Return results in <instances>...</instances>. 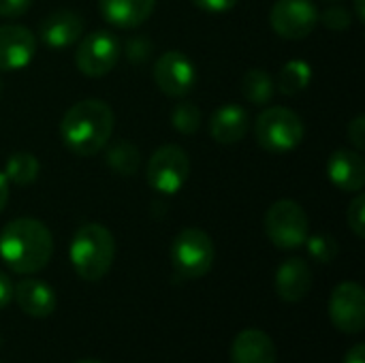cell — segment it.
<instances>
[{
	"instance_id": "obj_6",
	"label": "cell",
	"mask_w": 365,
	"mask_h": 363,
	"mask_svg": "<svg viewBox=\"0 0 365 363\" xmlns=\"http://www.w3.org/2000/svg\"><path fill=\"white\" fill-rule=\"evenodd\" d=\"M265 233L280 250H295L304 246L310 235V220L306 210L293 199H280L265 212Z\"/></svg>"
},
{
	"instance_id": "obj_30",
	"label": "cell",
	"mask_w": 365,
	"mask_h": 363,
	"mask_svg": "<svg viewBox=\"0 0 365 363\" xmlns=\"http://www.w3.org/2000/svg\"><path fill=\"white\" fill-rule=\"evenodd\" d=\"M30 4L32 0H0V17H21Z\"/></svg>"
},
{
	"instance_id": "obj_5",
	"label": "cell",
	"mask_w": 365,
	"mask_h": 363,
	"mask_svg": "<svg viewBox=\"0 0 365 363\" xmlns=\"http://www.w3.org/2000/svg\"><path fill=\"white\" fill-rule=\"evenodd\" d=\"M214 259H216L214 242L203 229L197 227L182 229L171 244L173 270L186 280L203 278L212 270Z\"/></svg>"
},
{
	"instance_id": "obj_11",
	"label": "cell",
	"mask_w": 365,
	"mask_h": 363,
	"mask_svg": "<svg viewBox=\"0 0 365 363\" xmlns=\"http://www.w3.org/2000/svg\"><path fill=\"white\" fill-rule=\"evenodd\" d=\"M154 81L167 96H188L197 83V68L192 60L182 51H165L154 64Z\"/></svg>"
},
{
	"instance_id": "obj_8",
	"label": "cell",
	"mask_w": 365,
	"mask_h": 363,
	"mask_svg": "<svg viewBox=\"0 0 365 363\" xmlns=\"http://www.w3.org/2000/svg\"><path fill=\"white\" fill-rule=\"evenodd\" d=\"M122 53V45L115 34L107 30L90 32L77 41L75 64L86 77H103L118 64Z\"/></svg>"
},
{
	"instance_id": "obj_26",
	"label": "cell",
	"mask_w": 365,
	"mask_h": 363,
	"mask_svg": "<svg viewBox=\"0 0 365 363\" xmlns=\"http://www.w3.org/2000/svg\"><path fill=\"white\" fill-rule=\"evenodd\" d=\"M319 21H323V26L329 28V30L342 32V30L351 28V24H353V13L346 11L344 6L334 4V6H327V9L323 11V15H319Z\"/></svg>"
},
{
	"instance_id": "obj_32",
	"label": "cell",
	"mask_w": 365,
	"mask_h": 363,
	"mask_svg": "<svg viewBox=\"0 0 365 363\" xmlns=\"http://www.w3.org/2000/svg\"><path fill=\"white\" fill-rule=\"evenodd\" d=\"M11 300H13V282L4 272H0V310L6 308Z\"/></svg>"
},
{
	"instance_id": "obj_12",
	"label": "cell",
	"mask_w": 365,
	"mask_h": 363,
	"mask_svg": "<svg viewBox=\"0 0 365 363\" xmlns=\"http://www.w3.org/2000/svg\"><path fill=\"white\" fill-rule=\"evenodd\" d=\"M36 53V36L19 24L0 26V71L13 73L26 68Z\"/></svg>"
},
{
	"instance_id": "obj_20",
	"label": "cell",
	"mask_w": 365,
	"mask_h": 363,
	"mask_svg": "<svg viewBox=\"0 0 365 363\" xmlns=\"http://www.w3.org/2000/svg\"><path fill=\"white\" fill-rule=\"evenodd\" d=\"M312 81V66L306 60H289L278 75V86L276 90H280V94L284 96H295L299 92H304Z\"/></svg>"
},
{
	"instance_id": "obj_28",
	"label": "cell",
	"mask_w": 365,
	"mask_h": 363,
	"mask_svg": "<svg viewBox=\"0 0 365 363\" xmlns=\"http://www.w3.org/2000/svg\"><path fill=\"white\" fill-rule=\"evenodd\" d=\"M150 53H152V43L145 36H135L126 43V56L135 64L145 62L150 58Z\"/></svg>"
},
{
	"instance_id": "obj_9",
	"label": "cell",
	"mask_w": 365,
	"mask_h": 363,
	"mask_svg": "<svg viewBox=\"0 0 365 363\" xmlns=\"http://www.w3.org/2000/svg\"><path fill=\"white\" fill-rule=\"evenodd\" d=\"M329 319L336 329L357 336L365 329V291L359 282H340L329 295Z\"/></svg>"
},
{
	"instance_id": "obj_23",
	"label": "cell",
	"mask_w": 365,
	"mask_h": 363,
	"mask_svg": "<svg viewBox=\"0 0 365 363\" xmlns=\"http://www.w3.org/2000/svg\"><path fill=\"white\" fill-rule=\"evenodd\" d=\"M105 163L118 173V175H135L141 167V154L135 143L120 139L107 148Z\"/></svg>"
},
{
	"instance_id": "obj_19",
	"label": "cell",
	"mask_w": 365,
	"mask_h": 363,
	"mask_svg": "<svg viewBox=\"0 0 365 363\" xmlns=\"http://www.w3.org/2000/svg\"><path fill=\"white\" fill-rule=\"evenodd\" d=\"M156 0H98L101 15L115 28H137L154 11Z\"/></svg>"
},
{
	"instance_id": "obj_10",
	"label": "cell",
	"mask_w": 365,
	"mask_h": 363,
	"mask_svg": "<svg viewBox=\"0 0 365 363\" xmlns=\"http://www.w3.org/2000/svg\"><path fill=\"white\" fill-rule=\"evenodd\" d=\"M319 9L312 0H276L269 24L276 34L289 41L306 39L319 26Z\"/></svg>"
},
{
	"instance_id": "obj_38",
	"label": "cell",
	"mask_w": 365,
	"mask_h": 363,
	"mask_svg": "<svg viewBox=\"0 0 365 363\" xmlns=\"http://www.w3.org/2000/svg\"><path fill=\"white\" fill-rule=\"evenodd\" d=\"M327 2H338V0H327Z\"/></svg>"
},
{
	"instance_id": "obj_36",
	"label": "cell",
	"mask_w": 365,
	"mask_h": 363,
	"mask_svg": "<svg viewBox=\"0 0 365 363\" xmlns=\"http://www.w3.org/2000/svg\"><path fill=\"white\" fill-rule=\"evenodd\" d=\"M77 363H103V362H96V359H86V362H77Z\"/></svg>"
},
{
	"instance_id": "obj_18",
	"label": "cell",
	"mask_w": 365,
	"mask_h": 363,
	"mask_svg": "<svg viewBox=\"0 0 365 363\" xmlns=\"http://www.w3.org/2000/svg\"><path fill=\"white\" fill-rule=\"evenodd\" d=\"M276 344L261 329H244L231 344V363H276Z\"/></svg>"
},
{
	"instance_id": "obj_35",
	"label": "cell",
	"mask_w": 365,
	"mask_h": 363,
	"mask_svg": "<svg viewBox=\"0 0 365 363\" xmlns=\"http://www.w3.org/2000/svg\"><path fill=\"white\" fill-rule=\"evenodd\" d=\"M365 0H353V9H355V19L357 21H365Z\"/></svg>"
},
{
	"instance_id": "obj_22",
	"label": "cell",
	"mask_w": 365,
	"mask_h": 363,
	"mask_svg": "<svg viewBox=\"0 0 365 363\" xmlns=\"http://www.w3.org/2000/svg\"><path fill=\"white\" fill-rule=\"evenodd\" d=\"M41 165L32 152H13L4 163V178L15 186H30L38 178Z\"/></svg>"
},
{
	"instance_id": "obj_29",
	"label": "cell",
	"mask_w": 365,
	"mask_h": 363,
	"mask_svg": "<svg viewBox=\"0 0 365 363\" xmlns=\"http://www.w3.org/2000/svg\"><path fill=\"white\" fill-rule=\"evenodd\" d=\"M349 141L357 148V152H361L365 148V116H357L351 124H349Z\"/></svg>"
},
{
	"instance_id": "obj_16",
	"label": "cell",
	"mask_w": 365,
	"mask_h": 363,
	"mask_svg": "<svg viewBox=\"0 0 365 363\" xmlns=\"http://www.w3.org/2000/svg\"><path fill=\"white\" fill-rule=\"evenodd\" d=\"M13 297L19 310L32 319H47L56 310V293L53 289L36 278H24L13 287Z\"/></svg>"
},
{
	"instance_id": "obj_2",
	"label": "cell",
	"mask_w": 365,
	"mask_h": 363,
	"mask_svg": "<svg viewBox=\"0 0 365 363\" xmlns=\"http://www.w3.org/2000/svg\"><path fill=\"white\" fill-rule=\"evenodd\" d=\"M113 109L101 98H86L66 109L60 122V139L77 156H94L107 148L113 133Z\"/></svg>"
},
{
	"instance_id": "obj_27",
	"label": "cell",
	"mask_w": 365,
	"mask_h": 363,
	"mask_svg": "<svg viewBox=\"0 0 365 363\" xmlns=\"http://www.w3.org/2000/svg\"><path fill=\"white\" fill-rule=\"evenodd\" d=\"M346 220H349V227L351 231L364 240L365 237V197L364 195H357L351 205H349V212H346Z\"/></svg>"
},
{
	"instance_id": "obj_15",
	"label": "cell",
	"mask_w": 365,
	"mask_h": 363,
	"mask_svg": "<svg viewBox=\"0 0 365 363\" xmlns=\"http://www.w3.org/2000/svg\"><path fill=\"white\" fill-rule=\"evenodd\" d=\"M327 178L342 193H359L365 186V160L357 150H336L327 160Z\"/></svg>"
},
{
	"instance_id": "obj_13",
	"label": "cell",
	"mask_w": 365,
	"mask_h": 363,
	"mask_svg": "<svg viewBox=\"0 0 365 363\" xmlns=\"http://www.w3.org/2000/svg\"><path fill=\"white\" fill-rule=\"evenodd\" d=\"M38 36L51 49H66L83 36V17L66 9L53 11L41 21Z\"/></svg>"
},
{
	"instance_id": "obj_7",
	"label": "cell",
	"mask_w": 365,
	"mask_h": 363,
	"mask_svg": "<svg viewBox=\"0 0 365 363\" xmlns=\"http://www.w3.org/2000/svg\"><path fill=\"white\" fill-rule=\"evenodd\" d=\"M190 175V158L180 145H163L158 148L145 167L148 184L160 195H175L184 188Z\"/></svg>"
},
{
	"instance_id": "obj_3",
	"label": "cell",
	"mask_w": 365,
	"mask_h": 363,
	"mask_svg": "<svg viewBox=\"0 0 365 363\" xmlns=\"http://www.w3.org/2000/svg\"><path fill=\"white\" fill-rule=\"evenodd\" d=\"M68 257L81 280L98 282L109 274L115 259V242L111 231L98 223L81 225L71 240Z\"/></svg>"
},
{
	"instance_id": "obj_24",
	"label": "cell",
	"mask_w": 365,
	"mask_h": 363,
	"mask_svg": "<svg viewBox=\"0 0 365 363\" xmlns=\"http://www.w3.org/2000/svg\"><path fill=\"white\" fill-rule=\"evenodd\" d=\"M201 122H203L201 109L190 101L178 103L171 111V124L182 135H195L201 128Z\"/></svg>"
},
{
	"instance_id": "obj_17",
	"label": "cell",
	"mask_w": 365,
	"mask_h": 363,
	"mask_svg": "<svg viewBox=\"0 0 365 363\" xmlns=\"http://www.w3.org/2000/svg\"><path fill=\"white\" fill-rule=\"evenodd\" d=\"M248 126H250V116L237 103L220 105L212 113L210 124H207L212 139L218 141V143H225V145L242 141L246 137V133H248Z\"/></svg>"
},
{
	"instance_id": "obj_37",
	"label": "cell",
	"mask_w": 365,
	"mask_h": 363,
	"mask_svg": "<svg viewBox=\"0 0 365 363\" xmlns=\"http://www.w3.org/2000/svg\"><path fill=\"white\" fill-rule=\"evenodd\" d=\"M0 94H2V79H0Z\"/></svg>"
},
{
	"instance_id": "obj_4",
	"label": "cell",
	"mask_w": 365,
	"mask_h": 363,
	"mask_svg": "<svg viewBox=\"0 0 365 363\" xmlns=\"http://www.w3.org/2000/svg\"><path fill=\"white\" fill-rule=\"evenodd\" d=\"M306 128L302 118L287 107H267L255 122L257 143L272 154L293 152L304 141Z\"/></svg>"
},
{
	"instance_id": "obj_25",
	"label": "cell",
	"mask_w": 365,
	"mask_h": 363,
	"mask_svg": "<svg viewBox=\"0 0 365 363\" xmlns=\"http://www.w3.org/2000/svg\"><path fill=\"white\" fill-rule=\"evenodd\" d=\"M306 248H308V255L317 261V263H331L336 261L338 257V242L336 237L327 235V233H314V235H308L306 237Z\"/></svg>"
},
{
	"instance_id": "obj_1",
	"label": "cell",
	"mask_w": 365,
	"mask_h": 363,
	"mask_svg": "<svg viewBox=\"0 0 365 363\" xmlns=\"http://www.w3.org/2000/svg\"><path fill=\"white\" fill-rule=\"evenodd\" d=\"M53 255V237L36 218H15L0 231V259L21 276L41 272Z\"/></svg>"
},
{
	"instance_id": "obj_21",
	"label": "cell",
	"mask_w": 365,
	"mask_h": 363,
	"mask_svg": "<svg viewBox=\"0 0 365 363\" xmlns=\"http://www.w3.org/2000/svg\"><path fill=\"white\" fill-rule=\"evenodd\" d=\"M242 94L252 105H267L276 94V83L265 68H250L242 77Z\"/></svg>"
},
{
	"instance_id": "obj_33",
	"label": "cell",
	"mask_w": 365,
	"mask_h": 363,
	"mask_svg": "<svg viewBox=\"0 0 365 363\" xmlns=\"http://www.w3.org/2000/svg\"><path fill=\"white\" fill-rule=\"evenodd\" d=\"M342 363H365V344H355L353 349H349V353L344 355Z\"/></svg>"
},
{
	"instance_id": "obj_14",
	"label": "cell",
	"mask_w": 365,
	"mask_h": 363,
	"mask_svg": "<svg viewBox=\"0 0 365 363\" xmlns=\"http://www.w3.org/2000/svg\"><path fill=\"white\" fill-rule=\"evenodd\" d=\"M276 293L287 304H299L308 297L312 289V270L310 265L299 259L291 257L276 270Z\"/></svg>"
},
{
	"instance_id": "obj_31",
	"label": "cell",
	"mask_w": 365,
	"mask_h": 363,
	"mask_svg": "<svg viewBox=\"0 0 365 363\" xmlns=\"http://www.w3.org/2000/svg\"><path fill=\"white\" fill-rule=\"evenodd\" d=\"M199 9L207 11V13H227L231 11L240 0H192Z\"/></svg>"
},
{
	"instance_id": "obj_34",
	"label": "cell",
	"mask_w": 365,
	"mask_h": 363,
	"mask_svg": "<svg viewBox=\"0 0 365 363\" xmlns=\"http://www.w3.org/2000/svg\"><path fill=\"white\" fill-rule=\"evenodd\" d=\"M6 203H9V180H6L4 173L0 171V214H2V210L6 208Z\"/></svg>"
}]
</instances>
